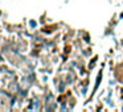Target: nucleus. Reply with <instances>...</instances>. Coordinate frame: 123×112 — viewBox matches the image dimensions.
Masks as SVG:
<instances>
[{"mask_svg":"<svg viewBox=\"0 0 123 112\" xmlns=\"http://www.w3.org/2000/svg\"><path fill=\"white\" fill-rule=\"evenodd\" d=\"M33 108L38 109V103H37V100H35V101H33V104L31 106V109H33Z\"/></svg>","mask_w":123,"mask_h":112,"instance_id":"obj_1","label":"nucleus"}]
</instances>
